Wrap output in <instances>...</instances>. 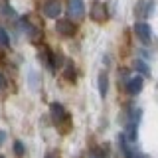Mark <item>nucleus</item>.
<instances>
[{
  "mask_svg": "<svg viewBox=\"0 0 158 158\" xmlns=\"http://www.w3.org/2000/svg\"><path fill=\"white\" fill-rule=\"evenodd\" d=\"M56 32L63 38H71L77 32V26L73 20H57L56 22Z\"/></svg>",
  "mask_w": 158,
  "mask_h": 158,
  "instance_id": "nucleus-5",
  "label": "nucleus"
},
{
  "mask_svg": "<svg viewBox=\"0 0 158 158\" xmlns=\"http://www.w3.org/2000/svg\"><path fill=\"white\" fill-rule=\"evenodd\" d=\"M59 14H61V2L59 0H48L44 4V16L49 20H56Z\"/></svg>",
  "mask_w": 158,
  "mask_h": 158,
  "instance_id": "nucleus-6",
  "label": "nucleus"
},
{
  "mask_svg": "<svg viewBox=\"0 0 158 158\" xmlns=\"http://www.w3.org/2000/svg\"><path fill=\"white\" fill-rule=\"evenodd\" d=\"M49 115H52L53 125L59 127V131H61V127H63V121H69V115H67L65 107H63L61 103H52V105H49Z\"/></svg>",
  "mask_w": 158,
  "mask_h": 158,
  "instance_id": "nucleus-2",
  "label": "nucleus"
},
{
  "mask_svg": "<svg viewBox=\"0 0 158 158\" xmlns=\"http://www.w3.org/2000/svg\"><path fill=\"white\" fill-rule=\"evenodd\" d=\"M152 30H150V26H148L146 22H136L135 24V34H136V38L140 40L142 44H148L150 42V38H152Z\"/></svg>",
  "mask_w": 158,
  "mask_h": 158,
  "instance_id": "nucleus-8",
  "label": "nucleus"
},
{
  "mask_svg": "<svg viewBox=\"0 0 158 158\" xmlns=\"http://www.w3.org/2000/svg\"><path fill=\"white\" fill-rule=\"evenodd\" d=\"M67 14L75 22L85 16V2L83 0H67Z\"/></svg>",
  "mask_w": 158,
  "mask_h": 158,
  "instance_id": "nucleus-4",
  "label": "nucleus"
},
{
  "mask_svg": "<svg viewBox=\"0 0 158 158\" xmlns=\"http://www.w3.org/2000/svg\"><path fill=\"white\" fill-rule=\"evenodd\" d=\"M89 158H101V154H99V152H91V154H89Z\"/></svg>",
  "mask_w": 158,
  "mask_h": 158,
  "instance_id": "nucleus-20",
  "label": "nucleus"
},
{
  "mask_svg": "<svg viewBox=\"0 0 158 158\" xmlns=\"http://www.w3.org/2000/svg\"><path fill=\"white\" fill-rule=\"evenodd\" d=\"M91 20L93 22H107L109 18V10H107V4L101 2V0H93L91 4Z\"/></svg>",
  "mask_w": 158,
  "mask_h": 158,
  "instance_id": "nucleus-3",
  "label": "nucleus"
},
{
  "mask_svg": "<svg viewBox=\"0 0 158 158\" xmlns=\"http://www.w3.org/2000/svg\"><path fill=\"white\" fill-rule=\"evenodd\" d=\"M63 65V56L61 53H53V71H56L57 67Z\"/></svg>",
  "mask_w": 158,
  "mask_h": 158,
  "instance_id": "nucleus-16",
  "label": "nucleus"
},
{
  "mask_svg": "<svg viewBox=\"0 0 158 158\" xmlns=\"http://www.w3.org/2000/svg\"><path fill=\"white\" fill-rule=\"evenodd\" d=\"M46 158H57V152H48Z\"/></svg>",
  "mask_w": 158,
  "mask_h": 158,
  "instance_id": "nucleus-19",
  "label": "nucleus"
},
{
  "mask_svg": "<svg viewBox=\"0 0 158 158\" xmlns=\"http://www.w3.org/2000/svg\"><path fill=\"white\" fill-rule=\"evenodd\" d=\"M10 46V38H8V32L4 28H0V48H8Z\"/></svg>",
  "mask_w": 158,
  "mask_h": 158,
  "instance_id": "nucleus-15",
  "label": "nucleus"
},
{
  "mask_svg": "<svg viewBox=\"0 0 158 158\" xmlns=\"http://www.w3.org/2000/svg\"><path fill=\"white\" fill-rule=\"evenodd\" d=\"M0 158H6V156H2V154H0Z\"/></svg>",
  "mask_w": 158,
  "mask_h": 158,
  "instance_id": "nucleus-21",
  "label": "nucleus"
},
{
  "mask_svg": "<svg viewBox=\"0 0 158 158\" xmlns=\"http://www.w3.org/2000/svg\"><path fill=\"white\" fill-rule=\"evenodd\" d=\"M144 87V77L142 75H135L131 79H127V93L128 95H138Z\"/></svg>",
  "mask_w": 158,
  "mask_h": 158,
  "instance_id": "nucleus-7",
  "label": "nucleus"
},
{
  "mask_svg": "<svg viewBox=\"0 0 158 158\" xmlns=\"http://www.w3.org/2000/svg\"><path fill=\"white\" fill-rule=\"evenodd\" d=\"M140 117H142V109H132V113L128 115V121H127V132H123L128 142H136V136H138V123H140Z\"/></svg>",
  "mask_w": 158,
  "mask_h": 158,
  "instance_id": "nucleus-1",
  "label": "nucleus"
},
{
  "mask_svg": "<svg viewBox=\"0 0 158 158\" xmlns=\"http://www.w3.org/2000/svg\"><path fill=\"white\" fill-rule=\"evenodd\" d=\"M135 67H136L138 75H142V77H148V75H150V69H148L146 61H142V59H136V61H135Z\"/></svg>",
  "mask_w": 158,
  "mask_h": 158,
  "instance_id": "nucleus-13",
  "label": "nucleus"
},
{
  "mask_svg": "<svg viewBox=\"0 0 158 158\" xmlns=\"http://www.w3.org/2000/svg\"><path fill=\"white\" fill-rule=\"evenodd\" d=\"M99 95L101 97H107V91H109V75L105 71H101L99 73Z\"/></svg>",
  "mask_w": 158,
  "mask_h": 158,
  "instance_id": "nucleus-10",
  "label": "nucleus"
},
{
  "mask_svg": "<svg viewBox=\"0 0 158 158\" xmlns=\"http://www.w3.org/2000/svg\"><path fill=\"white\" fill-rule=\"evenodd\" d=\"M140 12H142V16H144V18L152 16V12H154V4H152V2H148V4L138 2V6H136V14H138V16H140Z\"/></svg>",
  "mask_w": 158,
  "mask_h": 158,
  "instance_id": "nucleus-12",
  "label": "nucleus"
},
{
  "mask_svg": "<svg viewBox=\"0 0 158 158\" xmlns=\"http://www.w3.org/2000/svg\"><path fill=\"white\" fill-rule=\"evenodd\" d=\"M12 150H14V154H16V156H24V154H26V146H24L22 140H16V142H14V144H12Z\"/></svg>",
  "mask_w": 158,
  "mask_h": 158,
  "instance_id": "nucleus-14",
  "label": "nucleus"
},
{
  "mask_svg": "<svg viewBox=\"0 0 158 158\" xmlns=\"http://www.w3.org/2000/svg\"><path fill=\"white\" fill-rule=\"evenodd\" d=\"M38 57H40V61H42L44 65H46V67H49V69L53 71V52H52V49H48V48L40 49Z\"/></svg>",
  "mask_w": 158,
  "mask_h": 158,
  "instance_id": "nucleus-9",
  "label": "nucleus"
},
{
  "mask_svg": "<svg viewBox=\"0 0 158 158\" xmlns=\"http://www.w3.org/2000/svg\"><path fill=\"white\" fill-rule=\"evenodd\" d=\"M6 136H8V135H6V131H2V128H0V146L4 144V140H6Z\"/></svg>",
  "mask_w": 158,
  "mask_h": 158,
  "instance_id": "nucleus-18",
  "label": "nucleus"
},
{
  "mask_svg": "<svg viewBox=\"0 0 158 158\" xmlns=\"http://www.w3.org/2000/svg\"><path fill=\"white\" fill-rule=\"evenodd\" d=\"M6 85H8V79H6V75H4L2 71H0V91H4Z\"/></svg>",
  "mask_w": 158,
  "mask_h": 158,
  "instance_id": "nucleus-17",
  "label": "nucleus"
},
{
  "mask_svg": "<svg viewBox=\"0 0 158 158\" xmlns=\"http://www.w3.org/2000/svg\"><path fill=\"white\" fill-rule=\"evenodd\" d=\"M63 75L67 77V81L75 83V79H77V71H75V65H73L71 61H67L65 65H63Z\"/></svg>",
  "mask_w": 158,
  "mask_h": 158,
  "instance_id": "nucleus-11",
  "label": "nucleus"
}]
</instances>
